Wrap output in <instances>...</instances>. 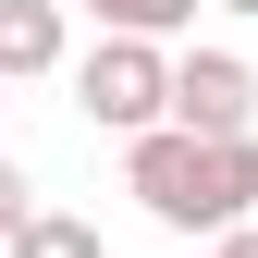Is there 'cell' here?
Returning <instances> with one entry per match:
<instances>
[{
	"label": "cell",
	"instance_id": "cell-1",
	"mask_svg": "<svg viewBox=\"0 0 258 258\" xmlns=\"http://www.w3.org/2000/svg\"><path fill=\"white\" fill-rule=\"evenodd\" d=\"M123 197H136L160 234H234L258 221V136H123Z\"/></svg>",
	"mask_w": 258,
	"mask_h": 258
},
{
	"label": "cell",
	"instance_id": "cell-2",
	"mask_svg": "<svg viewBox=\"0 0 258 258\" xmlns=\"http://www.w3.org/2000/svg\"><path fill=\"white\" fill-rule=\"evenodd\" d=\"M160 99H172V49H160V37H99L74 61V111L99 123V136H148Z\"/></svg>",
	"mask_w": 258,
	"mask_h": 258
},
{
	"label": "cell",
	"instance_id": "cell-3",
	"mask_svg": "<svg viewBox=\"0 0 258 258\" xmlns=\"http://www.w3.org/2000/svg\"><path fill=\"white\" fill-rule=\"evenodd\" d=\"M160 123H172V136H258V74H246L234 49H184Z\"/></svg>",
	"mask_w": 258,
	"mask_h": 258
},
{
	"label": "cell",
	"instance_id": "cell-4",
	"mask_svg": "<svg viewBox=\"0 0 258 258\" xmlns=\"http://www.w3.org/2000/svg\"><path fill=\"white\" fill-rule=\"evenodd\" d=\"M74 61V25H61V0H0V86H37Z\"/></svg>",
	"mask_w": 258,
	"mask_h": 258
},
{
	"label": "cell",
	"instance_id": "cell-5",
	"mask_svg": "<svg viewBox=\"0 0 258 258\" xmlns=\"http://www.w3.org/2000/svg\"><path fill=\"white\" fill-rule=\"evenodd\" d=\"M0 258H111V246H99V221H74V209H25L13 234H0Z\"/></svg>",
	"mask_w": 258,
	"mask_h": 258
},
{
	"label": "cell",
	"instance_id": "cell-6",
	"mask_svg": "<svg viewBox=\"0 0 258 258\" xmlns=\"http://www.w3.org/2000/svg\"><path fill=\"white\" fill-rule=\"evenodd\" d=\"M86 13H99V37H184L209 0H86Z\"/></svg>",
	"mask_w": 258,
	"mask_h": 258
},
{
	"label": "cell",
	"instance_id": "cell-7",
	"mask_svg": "<svg viewBox=\"0 0 258 258\" xmlns=\"http://www.w3.org/2000/svg\"><path fill=\"white\" fill-rule=\"evenodd\" d=\"M25 209H37V184H25V160H13V148H0V234H13V221H25Z\"/></svg>",
	"mask_w": 258,
	"mask_h": 258
},
{
	"label": "cell",
	"instance_id": "cell-8",
	"mask_svg": "<svg viewBox=\"0 0 258 258\" xmlns=\"http://www.w3.org/2000/svg\"><path fill=\"white\" fill-rule=\"evenodd\" d=\"M209 258H258V221H234V234H209Z\"/></svg>",
	"mask_w": 258,
	"mask_h": 258
},
{
	"label": "cell",
	"instance_id": "cell-9",
	"mask_svg": "<svg viewBox=\"0 0 258 258\" xmlns=\"http://www.w3.org/2000/svg\"><path fill=\"white\" fill-rule=\"evenodd\" d=\"M221 13H258V0H221Z\"/></svg>",
	"mask_w": 258,
	"mask_h": 258
}]
</instances>
